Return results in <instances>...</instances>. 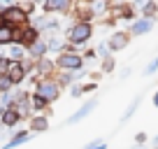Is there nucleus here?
Segmentation results:
<instances>
[{
	"mask_svg": "<svg viewBox=\"0 0 158 149\" xmlns=\"http://www.w3.org/2000/svg\"><path fill=\"white\" fill-rule=\"evenodd\" d=\"M91 33H93V30H91L89 23H77L72 30H70V40H72L74 45H81V42H86L91 37Z\"/></svg>",
	"mask_w": 158,
	"mask_h": 149,
	"instance_id": "f257e3e1",
	"label": "nucleus"
},
{
	"mask_svg": "<svg viewBox=\"0 0 158 149\" xmlns=\"http://www.w3.org/2000/svg\"><path fill=\"white\" fill-rule=\"evenodd\" d=\"M37 96H42L47 103H49V100H56V98H58V86L51 84V82H42L40 89H37Z\"/></svg>",
	"mask_w": 158,
	"mask_h": 149,
	"instance_id": "f03ea898",
	"label": "nucleus"
},
{
	"mask_svg": "<svg viewBox=\"0 0 158 149\" xmlns=\"http://www.w3.org/2000/svg\"><path fill=\"white\" fill-rule=\"evenodd\" d=\"M128 42H130L128 33H114L112 37H109V49H112V51L126 49V47H128Z\"/></svg>",
	"mask_w": 158,
	"mask_h": 149,
	"instance_id": "7ed1b4c3",
	"label": "nucleus"
},
{
	"mask_svg": "<svg viewBox=\"0 0 158 149\" xmlns=\"http://www.w3.org/2000/svg\"><path fill=\"white\" fill-rule=\"evenodd\" d=\"M95 105H98V100H91V103L81 105V109H79L77 114H72V117H70V119H68V124H77V121H81V119H84V117H89L91 112H93V109H95Z\"/></svg>",
	"mask_w": 158,
	"mask_h": 149,
	"instance_id": "20e7f679",
	"label": "nucleus"
},
{
	"mask_svg": "<svg viewBox=\"0 0 158 149\" xmlns=\"http://www.w3.org/2000/svg\"><path fill=\"white\" fill-rule=\"evenodd\" d=\"M151 28H153V19H137L133 23V28H130V33H133V35H144V33H149Z\"/></svg>",
	"mask_w": 158,
	"mask_h": 149,
	"instance_id": "39448f33",
	"label": "nucleus"
},
{
	"mask_svg": "<svg viewBox=\"0 0 158 149\" xmlns=\"http://www.w3.org/2000/svg\"><path fill=\"white\" fill-rule=\"evenodd\" d=\"M30 130H33V133H44V130H49V119H47V117H33V119H30Z\"/></svg>",
	"mask_w": 158,
	"mask_h": 149,
	"instance_id": "423d86ee",
	"label": "nucleus"
},
{
	"mask_svg": "<svg viewBox=\"0 0 158 149\" xmlns=\"http://www.w3.org/2000/svg\"><path fill=\"white\" fill-rule=\"evenodd\" d=\"M19 117H21L19 112H16L14 107H10V109H5V112L0 114V121H2L5 126H10V128H12L14 124H19Z\"/></svg>",
	"mask_w": 158,
	"mask_h": 149,
	"instance_id": "0eeeda50",
	"label": "nucleus"
},
{
	"mask_svg": "<svg viewBox=\"0 0 158 149\" xmlns=\"http://www.w3.org/2000/svg\"><path fill=\"white\" fill-rule=\"evenodd\" d=\"M58 63L63 65V68H72V70L81 68V58H79V56H74V54H65V56H60Z\"/></svg>",
	"mask_w": 158,
	"mask_h": 149,
	"instance_id": "6e6552de",
	"label": "nucleus"
},
{
	"mask_svg": "<svg viewBox=\"0 0 158 149\" xmlns=\"http://www.w3.org/2000/svg\"><path fill=\"white\" fill-rule=\"evenodd\" d=\"M2 16H5L10 23H21V21L26 19V14L21 10H5V14H2Z\"/></svg>",
	"mask_w": 158,
	"mask_h": 149,
	"instance_id": "1a4fd4ad",
	"label": "nucleus"
},
{
	"mask_svg": "<svg viewBox=\"0 0 158 149\" xmlns=\"http://www.w3.org/2000/svg\"><path fill=\"white\" fill-rule=\"evenodd\" d=\"M7 77L12 79V84L21 82V79H23V70H21V65H19V63H12V65H10V72H7Z\"/></svg>",
	"mask_w": 158,
	"mask_h": 149,
	"instance_id": "9d476101",
	"label": "nucleus"
},
{
	"mask_svg": "<svg viewBox=\"0 0 158 149\" xmlns=\"http://www.w3.org/2000/svg\"><path fill=\"white\" fill-rule=\"evenodd\" d=\"M144 19H153V16L158 14V5H156V0H147L144 2Z\"/></svg>",
	"mask_w": 158,
	"mask_h": 149,
	"instance_id": "9b49d317",
	"label": "nucleus"
},
{
	"mask_svg": "<svg viewBox=\"0 0 158 149\" xmlns=\"http://www.w3.org/2000/svg\"><path fill=\"white\" fill-rule=\"evenodd\" d=\"M26 140H28V133H26V130H21L19 135H14V138L10 140V142L5 144V149H14L16 144H21V142H26Z\"/></svg>",
	"mask_w": 158,
	"mask_h": 149,
	"instance_id": "f8f14e48",
	"label": "nucleus"
},
{
	"mask_svg": "<svg viewBox=\"0 0 158 149\" xmlns=\"http://www.w3.org/2000/svg\"><path fill=\"white\" fill-rule=\"evenodd\" d=\"M139 100H142V98H135V100H133V103H130V107H128V109H126V112H123V117H121V121H128V119H130V117H133V114H135V109H137V107H139Z\"/></svg>",
	"mask_w": 158,
	"mask_h": 149,
	"instance_id": "ddd939ff",
	"label": "nucleus"
},
{
	"mask_svg": "<svg viewBox=\"0 0 158 149\" xmlns=\"http://www.w3.org/2000/svg\"><path fill=\"white\" fill-rule=\"evenodd\" d=\"M44 49H47L44 42H40V40H35L33 45H30V54H33V56H42V54H44Z\"/></svg>",
	"mask_w": 158,
	"mask_h": 149,
	"instance_id": "4468645a",
	"label": "nucleus"
},
{
	"mask_svg": "<svg viewBox=\"0 0 158 149\" xmlns=\"http://www.w3.org/2000/svg\"><path fill=\"white\" fill-rule=\"evenodd\" d=\"M12 37H14L12 28H10V26H2V28H0V45H2V42H10Z\"/></svg>",
	"mask_w": 158,
	"mask_h": 149,
	"instance_id": "2eb2a0df",
	"label": "nucleus"
},
{
	"mask_svg": "<svg viewBox=\"0 0 158 149\" xmlns=\"http://www.w3.org/2000/svg\"><path fill=\"white\" fill-rule=\"evenodd\" d=\"M68 0H47V10H63Z\"/></svg>",
	"mask_w": 158,
	"mask_h": 149,
	"instance_id": "dca6fc26",
	"label": "nucleus"
},
{
	"mask_svg": "<svg viewBox=\"0 0 158 149\" xmlns=\"http://www.w3.org/2000/svg\"><path fill=\"white\" fill-rule=\"evenodd\" d=\"M156 70H158V56H153V61L147 65V68H144V74H153Z\"/></svg>",
	"mask_w": 158,
	"mask_h": 149,
	"instance_id": "f3484780",
	"label": "nucleus"
},
{
	"mask_svg": "<svg viewBox=\"0 0 158 149\" xmlns=\"http://www.w3.org/2000/svg\"><path fill=\"white\" fill-rule=\"evenodd\" d=\"M10 86H12V79L7 77V74H5V77H0V91H7Z\"/></svg>",
	"mask_w": 158,
	"mask_h": 149,
	"instance_id": "a211bd4d",
	"label": "nucleus"
},
{
	"mask_svg": "<svg viewBox=\"0 0 158 149\" xmlns=\"http://www.w3.org/2000/svg\"><path fill=\"white\" fill-rule=\"evenodd\" d=\"M102 70H105V72L114 70V58H112V56H107V58H105V63H102Z\"/></svg>",
	"mask_w": 158,
	"mask_h": 149,
	"instance_id": "6ab92c4d",
	"label": "nucleus"
},
{
	"mask_svg": "<svg viewBox=\"0 0 158 149\" xmlns=\"http://www.w3.org/2000/svg\"><path fill=\"white\" fill-rule=\"evenodd\" d=\"M84 149H107V144H105L102 140H98V142H91V144H86Z\"/></svg>",
	"mask_w": 158,
	"mask_h": 149,
	"instance_id": "aec40b11",
	"label": "nucleus"
},
{
	"mask_svg": "<svg viewBox=\"0 0 158 149\" xmlns=\"http://www.w3.org/2000/svg\"><path fill=\"white\" fill-rule=\"evenodd\" d=\"M33 105H35V107H44V105H47V100L42 98V96H37V93H35V96H33Z\"/></svg>",
	"mask_w": 158,
	"mask_h": 149,
	"instance_id": "412c9836",
	"label": "nucleus"
},
{
	"mask_svg": "<svg viewBox=\"0 0 158 149\" xmlns=\"http://www.w3.org/2000/svg\"><path fill=\"white\" fill-rule=\"evenodd\" d=\"M135 142H137V144H144V142H147V133H137V135H135Z\"/></svg>",
	"mask_w": 158,
	"mask_h": 149,
	"instance_id": "4be33fe9",
	"label": "nucleus"
},
{
	"mask_svg": "<svg viewBox=\"0 0 158 149\" xmlns=\"http://www.w3.org/2000/svg\"><path fill=\"white\" fill-rule=\"evenodd\" d=\"M12 58H21V49H19V47H12Z\"/></svg>",
	"mask_w": 158,
	"mask_h": 149,
	"instance_id": "5701e85b",
	"label": "nucleus"
},
{
	"mask_svg": "<svg viewBox=\"0 0 158 149\" xmlns=\"http://www.w3.org/2000/svg\"><path fill=\"white\" fill-rule=\"evenodd\" d=\"M153 107H158V91L153 93Z\"/></svg>",
	"mask_w": 158,
	"mask_h": 149,
	"instance_id": "b1692460",
	"label": "nucleus"
},
{
	"mask_svg": "<svg viewBox=\"0 0 158 149\" xmlns=\"http://www.w3.org/2000/svg\"><path fill=\"white\" fill-rule=\"evenodd\" d=\"M153 149H158V135L153 138Z\"/></svg>",
	"mask_w": 158,
	"mask_h": 149,
	"instance_id": "393cba45",
	"label": "nucleus"
},
{
	"mask_svg": "<svg viewBox=\"0 0 158 149\" xmlns=\"http://www.w3.org/2000/svg\"><path fill=\"white\" fill-rule=\"evenodd\" d=\"M135 149H147V147H142V144H137V147H135Z\"/></svg>",
	"mask_w": 158,
	"mask_h": 149,
	"instance_id": "a878e982",
	"label": "nucleus"
}]
</instances>
